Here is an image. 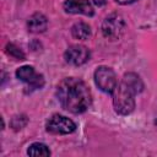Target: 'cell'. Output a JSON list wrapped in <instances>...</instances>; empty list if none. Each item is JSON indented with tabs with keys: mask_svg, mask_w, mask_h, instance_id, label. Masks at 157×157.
Here are the masks:
<instances>
[{
	"mask_svg": "<svg viewBox=\"0 0 157 157\" xmlns=\"http://www.w3.org/2000/svg\"><path fill=\"white\" fill-rule=\"evenodd\" d=\"M56 98L65 110L74 114L86 112L92 102L90 88L82 80L76 77H66L58 85Z\"/></svg>",
	"mask_w": 157,
	"mask_h": 157,
	"instance_id": "1",
	"label": "cell"
},
{
	"mask_svg": "<svg viewBox=\"0 0 157 157\" xmlns=\"http://www.w3.org/2000/svg\"><path fill=\"white\" fill-rule=\"evenodd\" d=\"M113 105L118 114L128 115L135 108V93L131 92L124 83H118L113 91Z\"/></svg>",
	"mask_w": 157,
	"mask_h": 157,
	"instance_id": "2",
	"label": "cell"
},
{
	"mask_svg": "<svg viewBox=\"0 0 157 157\" xmlns=\"http://www.w3.org/2000/svg\"><path fill=\"white\" fill-rule=\"evenodd\" d=\"M94 82L96 86L104 93L112 94L118 85L117 75L113 69L108 66H99L94 71Z\"/></svg>",
	"mask_w": 157,
	"mask_h": 157,
	"instance_id": "3",
	"label": "cell"
},
{
	"mask_svg": "<svg viewBox=\"0 0 157 157\" xmlns=\"http://www.w3.org/2000/svg\"><path fill=\"white\" fill-rule=\"evenodd\" d=\"M125 29V21L118 13H112L107 16L102 23L103 36L110 40L119 39Z\"/></svg>",
	"mask_w": 157,
	"mask_h": 157,
	"instance_id": "4",
	"label": "cell"
},
{
	"mask_svg": "<svg viewBox=\"0 0 157 157\" xmlns=\"http://www.w3.org/2000/svg\"><path fill=\"white\" fill-rule=\"evenodd\" d=\"M45 128H47V131L50 134L65 135V134H71L72 131H75L76 125L71 119L64 115L54 114L52 118L48 119Z\"/></svg>",
	"mask_w": 157,
	"mask_h": 157,
	"instance_id": "5",
	"label": "cell"
},
{
	"mask_svg": "<svg viewBox=\"0 0 157 157\" xmlns=\"http://www.w3.org/2000/svg\"><path fill=\"white\" fill-rule=\"evenodd\" d=\"M16 76L17 78H20L21 81L27 83V92H32L34 90L42 88L44 85V78L42 75L37 74L33 69V66L29 65H25L17 69L16 71Z\"/></svg>",
	"mask_w": 157,
	"mask_h": 157,
	"instance_id": "6",
	"label": "cell"
},
{
	"mask_svg": "<svg viewBox=\"0 0 157 157\" xmlns=\"http://www.w3.org/2000/svg\"><path fill=\"white\" fill-rule=\"evenodd\" d=\"M64 58L66 63L75 65V66H80L90 59V50L83 45L75 44L66 49Z\"/></svg>",
	"mask_w": 157,
	"mask_h": 157,
	"instance_id": "7",
	"label": "cell"
},
{
	"mask_svg": "<svg viewBox=\"0 0 157 157\" xmlns=\"http://www.w3.org/2000/svg\"><path fill=\"white\" fill-rule=\"evenodd\" d=\"M64 10L67 13L93 16V6L88 0H65Z\"/></svg>",
	"mask_w": 157,
	"mask_h": 157,
	"instance_id": "8",
	"label": "cell"
},
{
	"mask_svg": "<svg viewBox=\"0 0 157 157\" xmlns=\"http://www.w3.org/2000/svg\"><path fill=\"white\" fill-rule=\"evenodd\" d=\"M47 26H48V21L45 18V16L39 12L33 13L27 21L28 31L32 33H42L47 29Z\"/></svg>",
	"mask_w": 157,
	"mask_h": 157,
	"instance_id": "9",
	"label": "cell"
},
{
	"mask_svg": "<svg viewBox=\"0 0 157 157\" xmlns=\"http://www.w3.org/2000/svg\"><path fill=\"white\" fill-rule=\"evenodd\" d=\"M121 83H124L131 92H134L135 94L140 93L144 90V82L140 78V76L135 72H128L124 75Z\"/></svg>",
	"mask_w": 157,
	"mask_h": 157,
	"instance_id": "10",
	"label": "cell"
},
{
	"mask_svg": "<svg viewBox=\"0 0 157 157\" xmlns=\"http://www.w3.org/2000/svg\"><path fill=\"white\" fill-rule=\"evenodd\" d=\"M71 34L76 39H87L91 36V28L85 22H76L71 27Z\"/></svg>",
	"mask_w": 157,
	"mask_h": 157,
	"instance_id": "11",
	"label": "cell"
},
{
	"mask_svg": "<svg viewBox=\"0 0 157 157\" xmlns=\"http://www.w3.org/2000/svg\"><path fill=\"white\" fill-rule=\"evenodd\" d=\"M27 155H29V156H50V150L44 144L34 142L28 147Z\"/></svg>",
	"mask_w": 157,
	"mask_h": 157,
	"instance_id": "12",
	"label": "cell"
},
{
	"mask_svg": "<svg viewBox=\"0 0 157 157\" xmlns=\"http://www.w3.org/2000/svg\"><path fill=\"white\" fill-rule=\"evenodd\" d=\"M6 52L7 54H10L11 56L16 58V59H20V60H23L25 59V54L22 53V50L20 48H17L15 44H7L6 45Z\"/></svg>",
	"mask_w": 157,
	"mask_h": 157,
	"instance_id": "13",
	"label": "cell"
},
{
	"mask_svg": "<svg viewBox=\"0 0 157 157\" xmlns=\"http://www.w3.org/2000/svg\"><path fill=\"white\" fill-rule=\"evenodd\" d=\"M25 118H26L25 115L15 117V118L12 119V121H11V125H12V128H13V129H16V130H18V129L23 128V126L26 125V121H22V123H21V120H23Z\"/></svg>",
	"mask_w": 157,
	"mask_h": 157,
	"instance_id": "14",
	"label": "cell"
},
{
	"mask_svg": "<svg viewBox=\"0 0 157 157\" xmlns=\"http://www.w3.org/2000/svg\"><path fill=\"white\" fill-rule=\"evenodd\" d=\"M117 2H119V4H121V5H128V4H132V2H135L136 0H115Z\"/></svg>",
	"mask_w": 157,
	"mask_h": 157,
	"instance_id": "15",
	"label": "cell"
},
{
	"mask_svg": "<svg viewBox=\"0 0 157 157\" xmlns=\"http://www.w3.org/2000/svg\"><path fill=\"white\" fill-rule=\"evenodd\" d=\"M93 2H94L97 6H103V5L107 2V0H93Z\"/></svg>",
	"mask_w": 157,
	"mask_h": 157,
	"instance_id": "16",
	"label": "cell"
}]
</instances>
